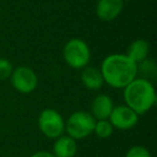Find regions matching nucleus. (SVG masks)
<instances>
[{"label":"nucleus","mask_w":157,"mask_h":157,"mask_svg":"<svg viewBox=\"0 0 157 157\" xmlns=\"http://www.w3.org/2000/svg\"><path fill=\"white\" fill-rule=\"evenodd\" d=\"M103 81L116 90L124 88L138 75V63L127 55L112 54L101 63L100 68Z\"/></svg>","instance_id":"f257e3e1"},{"label":"nucleus","mask_w":157,"mask_h":157,"mask_svg":"<svg viewBox=\"0 0 157 157\" xmlns=\"http://www.w3.org/2000/svg\"><path fill=\"white\" fill-rule=\"evenodd\" d=\"M126 105L138 115L150 111L156 103V92L152 82L143 78H136L124 88Z\"/></svg>","instance_id":"f03ea898"},{"label":"nucleus","mask_w":157,"mask_h":157,"mask_svg":"<svg viewBox=\"0 0 157 157\" xmlns=\"http://www.w3.org/2000/svg\"><path fill=\"white\" fill-rule=\"evenodd\" d=\"M96 120L94 116L86 111L73 112L65 122V131L68 136L74 140L85 139L94 132Z\"/></svg>","instance_id":"7ed1b4c3"},{"label":"nucleus","mask_w":157,"mask_h":157,"mask_svg":"<svg viewBox=\"0 0 157 157\" xmlns=\"http://www.w3.org/2000/svg\"><path fill=\"white\" fill-rule=\"evenodd\" d=\"M63 54L67 65L76 70L87 67L90 60V50L87 43L76 38L65 44Z\"/></svg>","instance_id":"20e7f679"},{"label":"nucleus","mask_w":157,"mask_h":157,"mask_svg":"<svg viewBox=\"0 0 157 157\" xmlns=\"http://www.w3.org/2000/svg\"><path fill=\"white\" fill-rule=\"evenodd\" d=\"M39 129L48 139H57L63 135L65 121L59 112L54 109H45L40 113L38 120Z\"/></svg>","instance_id":"39448f33"},{"label":"nucleus","mask_w":157,"mask_h":157,"mask_svg":"<svg viewBox=\"0 0 157 157\" xmlns=\"http://www.w3.org/2000/svg\"><path fill=\"white\" fill-rule=\"evenodd\" d=\"M10 78L14 90L21 94H30L38 86L37 73L26 66H21L13 69Z\"/></svg>","instance_id":"423d86ee"},{"label":"nucleus","mask_w":157,"mask_h":157,"mask_svg":"<svg viewBox=\"0 0 157 157\" xmlns=\"http://www.w3.org/2000/svg\"><path fill=\"white\" fill-rule=\"evenodd\" d=\"M112 126L121 130H127L137 125L139 121V115L133 110H131L126 105H114L109 118Z\"/></svg>","instance_id":"0eeeda50"},{"label":"nucleus","mask_w":157,"mask_h":157,"mask_svg":"<svg viewBox=\"0 0 157 157\" xmlns=\"http://www.w3.org/2000/svg\"><path fill=\"white\" fill-rule=\"evenodd\" d=\"M123 8V0H98L96 6V14L99 20L103 22H111L122 13Z\"/></svg>","instance_id":"6e6552de"},{"label":"nucleus","mask_w":157,"mask_h":157,"mask_svg":"<svg viewBox=\"0 0 157 157\" xmlns=\"http://www.w3.org/2000/svg\"><path fill=\"white\" fill-rule=\"evenodd\" d=\"M114 108L113 100L108 95H99L93 100L92 103V114L96 121L108 120Z\"/></svg>","instance_id":"1a4fd4ad"},{"label":"nucleus","mask_w":157,"mask_h":157,"mask_svg":"<svg viewBox=\"0 0 157 157\" xmlns=\"http://www.w3.org/2000/svg\"><path fill=\"white\" fill-rule=\"evenodd\" d=\"M76 142L69 136H60L53 144V155L55 157H74L76 154Z\"/></svg>","instance_id":"9d476101"},{"label":"nucleus","mask_w":157,"mask_h":157,"mask_svg":"<svg viewBox=\"0 0 157 157\" xmlns=\"http://www.w3.org/2000/svg\"><path fill=\"white\" fill-rule=\"evenodd\" d=\"M81 80L83 85L90 90H100L105 84L100 69H97L94 67L83 68V71L81 73Z\"/></svg>","instance_id":"9b49d317"},{"label":"nucleus","mask_w":157,"mask_h":157,"mask_svg":"<svg viewBox=\"0 0 157 157\" xmlns=\"http://www.w3.org/2000/svg\"><path fill=\"white\" fill-rule=\"evenodd\" d=\"M148 52H150V46L147 42L143 39H138L129 44L126 55L131 60L139 63L147 58Z\"/></svg>","instance_id":"f8f14e48"},{"label":"nucleus","mask_w":157,"mask_h":157,"mask_svg":"<svg viewBox=\"0 0 157 157\" xmlns=\"http://www.w3.org/2000/svg\"><path fill=\"white\" fill-rule=\"evenodd\" d=\"M114 127L110 123L109 120H99L96 121L94 127V133L100 139H108L112 136Z\"/></svg>","instance_id":"ddd939ff"},{"label":"nucleus","mask_w":157,"mask_h":157,"mask_svg":"<svg viewBox=\"0 0 157 157\" xmlns=\"http://www.w3.org/2000/svg\"><path fill=\"white\" fill-rule=\"evenodd\" d=\"M157 67L156 63L152 59H144L143 61L138 63V73L142 74V78L150 81V78L156 75Z\"/></svg>","instance_id":"4468645a"},{"label":"nucleus","mask_w":157,"mask_h":157,"mask_svg":"<svg viewBox=\"0 0 157 157\" xmlns=\"http://www.w3.org/2000/svg\"><path fill=\"white\" fill-rule=\"evenodd\" d=\"M13 72V66L11 61L6 58H0V81L8 80Z\"/></svg>","instance_id":"2eb2a0df"},{"label":"nucleus","mask_w":157,"mask_h":157,"mask_svg":"<svg viewBox=\"0 0 157 157\" xmlns=\"http://www.w3.org/2000/svg\"><path fill=\"white\" fill-rule=\"evenodd\" d=\"M125 157H152V156H151L150 151L145 146L135 145V146H131L127 151Z\"/></svg>","instance_id":"dca6fc26"},{"label":"nucleus","mask_w":157,"mask_h":157,"mask_svg":"<svg viewBox=\"0 0 157 157\" xmlns=\"http://www.w3.org/2000/svg\"><path fill=\"white\" fill-rule=\"evenodd\" d=\"M30 157H55L53 155V153L46 152V151H39V152H36L31 155Z\"/></svg>","instance_id":"f3484780"},{"label":"nucleus","mask_w":157,"mask_h":157,"mask_svg":"<svg viewBox=\"0 0 157 157\" xmlns=\"http://www.w3.org/2000/svg\"><path fill=\"white\" fill-rule=\"evenodd\" d=\"M123 1H131V0H123Z\"/></svg>","instance_id":"a211bd4d"}]
</instances>
